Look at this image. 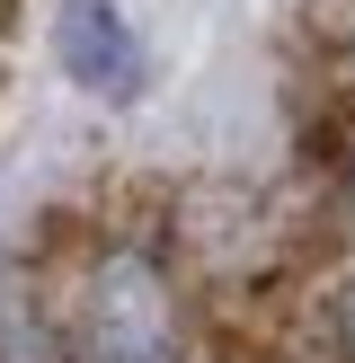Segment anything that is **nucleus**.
Masks as SVG:
<instances>
[{
	"instance_id": "nucleus-5",
	"label": "nucleus",
	"mask_w": 355,
	"mask_h": 363,
	"mask_svg": "<svg viewBox=\"0 0 355 363\" xmlns=\"http://www.w3.org/2000/svg\"><path fill=\"white\" fill-rule=\"evenodd\" d=\"M0 9H9V0H0Z\"/></svg>"
},
{
	"instance_id": "nucleus-2",
	"label": "nucleus",
	"mask_w": 355,
	"mask_h": 363,
	"mask_svg": "<svg viewBox=\"0 0 355 363\" xmlns=\"http://www.w3.org/2000/svg\"><path fill=\"white\" fill-rule=\"evenodd\" d=\"M53 53H62V71L89 89V98H106V106L142 98V45H133V27H124L116 0H62Z\"/></svg>"
},
{
	"instance_id": "nucleus-4",
	"label": "nucleus",
	"mask_w": 355,
	"mask_h": 363,
	"mask_svg": "<svg viewBox=\"0 0 355 363\" xmlns=\"http://www.w3.org/2000/svg\"><path fill=\"white\" fill-rule=\"evenodd\" d=\"M329 354H337V363H355V275L329 293Z\"/></svg>"
},
{
	"instance_id": "nucleus-3",
	"label": "nucleus",
	"mask_w": 355,
	"mask_h": 363,
	"mask_svg": "<svg viewBox=\"0 0 355 363\" xmlns=\"http://www.w3.org/2000/svg\"><path fill=\"white\" fill-rule=\"evenodd\" d=\"M0 363H71V328L36 284H0Z\"/></svg>"
},
{
	"instance_id": "nucleus-1",
	"label": "nucleus",
	"mask_w": 355,
	"mask_h": 363,
	"mask_svg": "<svg viewBox=\"0 0 355 363\" xmlns=\"http://www.w3.org/2000/svg\"><path fill=\"white\" fill-rule=\"evenodd\" d=\"M71 363H187V293L169 248L151 240H98L62 301Z\"/></svg>"
}]
</instances>
